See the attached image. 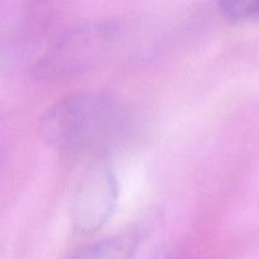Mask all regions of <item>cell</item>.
Returning <instances> with one entry per match:
<instances>
[{"label": "cell", "mask_w": 259, "mask_h": 259, "mask_svg": "<svg viewBox=\"0 0 259 259\" xmlns=\"http://www.w3.org/2000/svg\"><path fill=\"white\" fill-rule=\"evenodd\" d=\"M124 113L118 101L103 91H85L60 99L39 119L45 141L58 149L103 146L119 133Z\"/></svg>", "instance_id": "1"}, {"label": "cell", "mask_w": 259, "mask_h": 259, "mask_svg": "<svg viewBox=\"0 0 259 259\" xmlns=\"http://www.w3.org/2000/svg\"><path fill=\"white\" fill-rule=\"evenodd\" d=\"M116 33L109 27H88L61 37L40 58V77L63 78L95 67L113 50Z\"/></svg>", "instance_id": "2"}, {"label": "cell", "mask_w": 259, "mask_h": 259, "mask_svg": "<svg viewBox=\"0 0 259 259\" xmlns=\"http://www.w3.org/2000/svg\"><path fill=\"white\" fill-rule=\"evenodd\" d=\"M119 199L118 179L106 162H95L76 186L71 202V222L81 234L100 230L113 217Z\"/></svg>", "instance_id": "3"}, {"label": "cell", "mask_w": 259, "mask_h": 259, "mask_svg": "<svg viewBox=\"0 0 259 259\" xmlns=\"http://www.w3.org/2000/svg\"><path fill=\"white\" fill-rule=\"evenodd\" d=\"M138 242L137 232L124 233L90 245L77 259H133Z\"/></svg>", "instance_id": "4"}, {"label": "cell", "mask_w": 259, "mask_h": 259, "mask_svg": "<svg viewBox=\"0 0 259 259\" xmlns=\"http://www.w3.org/2000/svg\"><path fill=\"white\" fill-rule=\"evenodd\" d=\"M219 9L230 22H242L255 17L253 0H219Z\"/></svg>", "instance_id": "5"}, {"label": "cell", "mask_w": 259, "mask_h": 259, "mask_svg": "<svg viewBox=\"0 0 259 259\" xmlns=\"http://www.w3.org/2000/svg\"><path fill=\"white\" fill-rule=\"evenodd\" d=\"M253 4H254L255 17H259V0H253Z\"/></svg>", "instance_id": "6"}]
</instances>
